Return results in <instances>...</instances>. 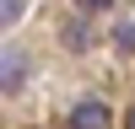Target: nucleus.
<instances>
[{"instance_id": "5", "label": "nucleus", "mask_w": 135, "mask_h": 129, "mask_svg": "<svg viewBox=\"0 0 135 129\" xmlns=\"http://www.w3.org/2000/svg\"><path fill=\"white\" fill-rule=\"evenodd\" d=\"M76 6H81V11H92V16H97V11H108L114 0H76Z\"/></svg>"}, {"instance_id": "6", "label": "nucleus", "mask_w": 135, "mask_h": 129, "mask_svg": "<svg viewBox=\"0 0 135 129\" xmlns=\"http://www.w3.org/2000/svg\"><path fill=\"white\" fill-rule=\"evenodd\" d=\"M124 129H135V108H130V113H124Z\"/></svg>"}, {"instance_id": "3", "label": "nucleus", "mask_w": 135, "mask_h": 129, "mask_svg": "<svg viewBox=\"0 0 135 129\" xmlns=\"http://www.w3.org/2000/svg\"><path fill=\"white\" fill-rule=\"evenodd\" d=\"M22 11H27V0H0V27L22 22Z\"/></svg>"}, {"instance_id": "1", "label": "nucleus", "mask_w": 135, "mask_h": 129, "mask_svg": "<svg viewBox=\"0 0 135 129\" xmlns=\"http://www.w3.org/2000/svg\"><path fill=\"white\" fill-rule=\"evenodd\" d=\"M65 129H114V113H108L103 97H81L70 108V118H65Z\"/></svg>"}, {"instance_id": "2", "label": "nucleus", "mask_w": 135, "mask_h": 129, "mask_svg": "<svg viewBox=\"0 0 135 129\" xmlns=\"http://www.w3.org/2000/svg\"><path fill=\"white\" fill-rule=\"evenodd\" d=\"M27 75V64H22V54H11V49H0V92H11V86Z\"/></svg>"}, {"instance_id": "4", "label": "nucleus", "mask_w": 135, "mask_h": 129, "mask_svg": "<svg viewBox=\"0 0 135 129\" xmlns=\"http://www.w3.org/2000/svg\"><path fill=\"white\" fill-rule=\"evenodd\" d=\"M114 38H119V43H124V49H135V22H124V27H119V32H114Z\"/></svg>"}]
</instances>
